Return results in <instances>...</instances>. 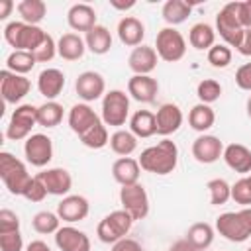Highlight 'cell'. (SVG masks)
Listing matches in <instances>:
<instances>
[{
  "instance_id": "cell-58",
  "label": "cell",
  "mask_w": 251,
  "mask_h": 251,
  "mask_svg": "<svg viewBox=\"0 0 251 251\" xmlns=\"http://www.w3.org/2000/svg\"><path fill=\"white\" fill-rule=\"evenodd\" d=\"M247 251H251V247H249V249H247Z\"/></svg>"
},
{
  "instance_id": "cell-16",
  "label": "cell",
  "mask_w": 251,
  "mask_h": 251,
  "mask_svg": "<svg viewBox=\"0 0 251 251\" xmlns=\"http://www.w3.org/2000/svg\"><path fill=\"white\" fill-rule=\"evenodd\" d=\"M90 212V204L84 196L80 194H69L63 196V200L57 204V216L63 222L75 224V222H82Z\"/></svg>"
},
{
  "instance_id": "cell-44",
  "label": "cell",
  "mask_w": 251,
  "mask_h": 251,
  "mask_svg": "<svg viewBox=\"0 0 251 251\" xmlns=\"http://www.w3.org/2000/svg\"><path fill=\"white\" fill-rule=\"evenodd\" d=\"M33 57H35V61L37 63H47V61H51L55 55H57V43L53 41V37L47 33L45 35V39L41 41V45L31 53Z\"/></svg>"
},
{
  "instance_id": "cell-18",
  "label": "cell",
  "mask_w": 251,
  "mask_h": 251,
  "mask_svg": "<svg viewBox=\"0 0 251 251\" xmlns=\"http://www.w3.org/2000/svg\"><path fill=\"white\" fill-rule=\"evenodd\" d=\"M159 92V82L149 75H133L127 80V94H131L133 100L149 104L155 100Z\"/></svg>"
},
{
  "instance_id": "cell-29",
  "label": "cell",
  "mask_w": 251,
  "mask_h": 251,
  "mask_svg": "<svg viewBox=\"0 0 251 251\" xmlns=\"http://www.w3.org/2000/svg\"><path fill=\"white\" fill-rule=\"evenodd\" d=\"M188 41L194 49L198 51H204V49H210L216 45V29L206 24V22H198L190 27V33H188Z\"/></svg>"
},
{
  "instance_id": "cell-34",
  "label": "cell",
  "mask_w": 251,
  "mask_h": 251,
  "mask_svg": "<svg viewBox=\"0 0 251 251\" xmlns=\"http://www.w3.org/2000/svg\"><path fill=\"white\" fill-rule=\"evenodd\" d=\"M16 10H18L22 22H25L29 25H37L47 14V6L43 0H22V2H18Z\"/></svg>"
},
{
  "instance_id": "cell-37",
  "label": "cell",
  "mask_w": 251,
  "mask_h": 251,
  "mask_svg": "<svg viewBox=\"0 0 251 251\" xmlns=\"http://www.w3.org/2000/svg\"><path fill=\"white\" fill-rule=\"evenodd\" d=\"M35 57L29 51H12L6 59V69L16 75H25L35 67Z\"/></svg>"
},
{
  "instance_id": "cell-47",
  "label": "cell",
  "mask_w": 251,
  "mask_h": 251,
  "mask_svg": "<svg viewBox=\"0 0 251 251\" xmlns=\"http://www.w3.org/2000/svg\"><path fill=\"white\" fill-rule=\"evenodd\" d=\"M47 194H49V192H47V188L43 186V182H41L37 176H33L31 182H29V186H27L25 192H24V198H27L29 202H41Z\"/></svg>"
},
{
  "instance_id": "cell-40",
  "label": "cell",
  "mask_w": 251,
  "mask_h": 251,
  "mask_svg": "<svg viewBox=\"0 0 251 251\" xmlns=\"http://www.w3.org/2000/svg\"><path fill=\"white\" fill-rule=\"evenodd\" d=\"M206 188L210 192V202L214 206H222V204H226L231 198V186L224 178H212V180H208Z\"/></svg>"
},
{
  "instance_id": "cell-1",
  "label": "cell",
  "mask_w": 251,
  "mask_h": 251,
  "mask_svg": "<svg viewBox=\"0 0 251 251\" xmlns=\"http://www.w3.org/2000/svg\"><path fill=\"white\" fill-rule=\"evenodd\" d=\"M139 167L153 175H169L176 169L178 163V147L171 139H161L157 145H151L141 151Z\"/></svg>"
},
{
  "instance_id": "cell-55",
  "label": "cell",
  "mask_w": 251,
  "mask_h": 251,
  "mask_svg": "<svg viewBox=\"0 0 251 251\" xmlns=\"http://www.w3.org/2000/svg\"><path fill=\"white\" fill-rule=\"evenodd\" d=\"M110 6H112V8H116V10H129V8H133V6H135V2H133V0H127V2L110 0Z\"/></svg>"
},
{
  "instance_id": "cell-50",
  "label": "cell",
  "mask_w": 251,
  "mask_h": 251,
  "mask_svg": "<svg viewBox=\"0 0 251 251\" xmlns=\"http://www.w3.org/2000/svg\"><path fill=\"white\" fill-rule=\"evenodd\" d=\"M112 251H143V247H141L135 239L124 237V239H120L118 243L112 245Z\"/></svg>"
},
{
  "instance_id": "cell-52",
  "label": "cell",
  "mask_w": 251,
  "mask_h": 251,
  "mask_svg": "<svg viewBox=\"0 0 251 251\" xmlns=\"http://www.w3.org/2000/svg\"><path fill=\"white\" fill-rule=\"evenodd\" d=\"M14 10V2L12 0H0V20H6Z\"/></svg>"
},
{
  "instance_id": "cell-21",
  "label": "cell",
  "mask_w": 251,
  "mask_h": 251,
  "mask_svg": "<svg viewBox=\"0 0 251 251\" xmlns=\"http://www.w3.org/2000/svg\"><path fill=\"white\" fill-rule=\"evenodd\" d=\"M157 51L155 47H149V45H139L135 47L129 57H127V67L133 71V75H149L151 71H155L157 67Z\"/></svg>"
},
{
  "instance_id": "cell-9",
  "label": "cell",
  "mask_w": 251,
  "mask_h": 251,
  "mask_svg": "<svg viewBox=\"0 0 251 251\" xmlns=\"http://www.w3.org/2000/svg\"><path fill=\"white\" fill-rule=\"evenodd\" d=\"M35 124H37V108L31 104H20L12 112L10 124L6 127V137L12 141L27 139Z\"/></svg>"
},
{
  "instance_id": "cell-10",
  "label": "cell",
  "mask_w": 251,
  "mask_h": 251,
  "mask_svg": "<svg viewBox=\"0 0 251 251\" xmlns=\"http://www.w3.org/2000/svg\"><path fill=\"white\" fill-rule=\"evenodd\" d=\"M120 202H122V210H126L133 218V222L143 220L149 214V196H147L143 184H139V182L122 186Z\"/></svg>"
},
{
  "instance_id": "cell-3",
  "label": "cell",
  "mask_w": 251,
  "mask_h": 251,
  "mask_svg": "<svg viewBox=\"0 0 251 251\" xmlns=\"http://www.w3.org/2000/svg\"><path fill=\"white\" fill-rule=\"evenodd\" d=\"M0 178H2L4 186L10 190V194L24 196V192L29 186L33 176L27 173L25 165L20 159H16L8 151H2L0 153Z\"/></svg>"
},
{
  "instance_id": "cell-31",
  "label": "cell",
  "mask_w": 251,
  "mask_h": 251,
  "mask_svg": "<svg viewBox=\"0 0 251 251\" xmlns=\"http://www.w3.org/2000/svg\"><path fill=\"white\" fill-rule=\"evenodd\" d=\"M194 249L202 251V249H208L214 241V227L206 222H196L188 227L186 231V237H184Z\"/></svg>"
},
{
  "instance_id": "cell-42",
  "label": "cell",
  "mask_w": 251,
  "mask_h": 251,
  "mask_svg": "<svg viewBox=\"0 0 251 251\" xmlns=\"http://www.w3.org/2000/svg\"><path fill=\"white\" fill-rule=\"evenodd\" d=\"M208 63L216 69H226L231 63V49L226 43H216L208 49Z\"/></svg>"
},
{
  "instance_id": "cell-19",
  "label": "cell",
  "mask_w": 251,
  "mask_h": 251,
  "mask_svg": "<svg viewBox=\"0 0 251 251\" xmlns=\"http://www.w3.org/2000/svg\"><path fill=\"white\" fill-rule=\"evenodd\" d=\"M100 122V118H98V114L86 104V102H78V104H75L71 110H69V127L80 137L82 133H86L92 126H96Z\"/></svg>"
},
{
  "instance_id": "cell-20",
  "label": "cell",
  "mask_w": 251,
  "mask_h": 251,
  "mask_svg": "<svg viewBox=\"0 0 251 251\" xmlns=\"http://www.w3.org/2000/svg\"><path fill=\"white\" fill-rule=\"evenodd\" d=\"M155 124H157V133L167 137L171 133H175L180 126H182V112L176 104H163L157 114H155Z\"/></svg>"
},
{
  "instance_id": "cell-14",
  "label": "cell",
  "mask_w": 251,
  "mask_h": 251,
  "mask_svg": "<svg viewBox=\"0 0 251 251\" xmlns=\"http://www.w3.org/2000/svg\"><path fill=\"white\" fill-rule=\"evenodd\" d=\"M222 155H224V143L216 135L202 133L192 141V157L198 163L210 165V163H216Z\"/></svg>"
},
{
  "instance_id": "cell-5",
  "label": "cell",
  "mask_w": 251,
  "mask_h": 251,
  "mask_svg": "<svg viewBox=\"0 0 251 251\" xmlns=\"http://www.w3.org/2000/svg\"><path fill=\"white\" fill-rule=\"evenodd\" d=\"M216 31L220 33V37L224 39V43L227 47H235L239 49L245 29L239 24L237 18V2H227L216 16Z\"/></svg>"
},
{
  "instance_id": "cell-2",
  "label": "cell",
  "mask_w": 251,
  "mask_h": 251,
  "mask_svg": "<svg viewBox=\"0 0 251 251\" xmlns=\"http://www.w3.org/2000/svg\"><path fill=\"white\" fill-rule=\"evenodd\" d=\"M216 229L231 243H241L251 235V206L239 212H226L216 218Z\"/></svg>"
},
{
  "instance_id": "cell-26",
  "label": "cell",
  "mask_w": 251,
  "mask_h": 251,
  "mask_svg": "<svg viewBox=\"0 0 251 251\" xmlns=\"http://www.w3.org/2000/svg\"><path fill=\"white\" fill-rule=\"evenodd\" d=\"M139 173H141L139 161L131 159V157H120L112 165V176L122 186H129V184L139 182Z\"/></svg>"
},
{
  "instance_id": "cell-28",
  "label": "cell",
  "mask_w": 251,
  "mask_h": 251,
  "mask_svg": "<svg viewBox=\"0 0 251 251\" xmlns=\"http://www.w3.org/2000/svg\"><path fill=\"white\" fill-rule=\"evenodd\" d=\"M86 49L94 55H106L112 49V35L108 31V27L104 25H94L90 31H86L84 37Z\"/></svg>"
},
{
  "instance_id": "cell-24",
  "label": "cell",
  "mask_w": 251,
  "mask_h": 251,
  "mask_svg": "<svg viewBox=\"0 0 251 251\" xmlns=\"http://www.w3.org/2000/svg\"><path fill=\"white\" fill-rule=\"evenodd\" d=\"M224 161L235 173H251V149L241 143H229L224 147Z\"/></svg>"
},
{
  "instance_id": "cell-11",
  "label": "cell",
  "mask_w": 251,
  "mask_h": 251,
  "mask_svg": "<svg viewBox=\"0 0 251 251\" xmlns=\"http://www.w3.org/2000/svg\"><path fill=\"white\" fill-rule=\"evenodd\" d=\"M24 153L33 167H45L53 159V141L45 133H31L24 143Z\"/></svg>"
},
{
  "instance_id": "cell-35",
  "label": "cell",
  "mask_w": 251,
  "mask_h": 251,
  "mask_svg": "<svg viewBox=\"0 0 251 251\" xmlns=\"http://www.w3.org/2000/svg\"><path fill=\"white\" fill-rule=\"evenodd\" d=\"M110 147L116 155L129 157L137 149V137L127 129H118L110 135Z\"/></svg>"
},
{
  "instance_id": "cell-53",
  "label": "cell",
  "mask_w": 251,
  "mask_h": 251,
  "mask_svg": "<svg viewBox=\"0 0 251 251\" xmlns=\"http://www.w3.org/2000/svg\"><path fill=\"white\" fill-rule=\"evenodd\" d=\"M25 251H51V247H49L45 241L35 239V241H31V243L25 247Z\"/></svg>"
},
{
  "instance_id": "cell-36",
  "label": "cell",
  "mask_w": 251,
  "mask_h": 251,
  "mask_svg": "<svg viewBox=\"0 0 251 251\" xmlns=\"http://www.w3.org/2000/svg\"><path fill=\"white\" fill-rule=\"evenodd\" d=\"M63 120V106L55 100H47L45 104L37 106V124L43 127H55Z\"/></svg>"
},
{
  "instance_id": "cell-23",
  "label": "cell",
  "mask_w": 251,
  "mask_h": 251,
  "mask_svg": "<svg viewBox=\"0 0 251 251\" xmlns=\"http://www.w3.org/2000/svg\"><path fill=\"white\" fill-rule=\"evenodd\" d=\"M65 88V75L59 69H43L37 76V90L47 100H55Z\"/></svg>"
},
{
  "instance_id": "cell-38",
  "label": "cell",
  "mask_w": 251,
  "mask_h": 251,
  "mask_svg": "<svg viewBox=\"0 0 251 251\" xmlns=\"http://www.w3.org/2000/svg\"><path fill=\"white\" fill-rule=\"evenodd\" d=\"M78 139L82 141V145H86L90 149H102L106 143H110V137H108V131H106V124L102 120L96 126H92L86 133H82Z\"/></svg>"
},
{
  "instance_id": "cell-32",
  "label": "cell",
  "mask_w": 251,
  "mask_h": 251,
  "mask_svg": "<svg viewBox=\"0 0 251 251\" xmlns=\"http://www.w3.org/2000/svg\"><path fill=\"white\" fill-rule=\"evenodd\" d=\"M190 12H192V6L184 0H167L163 4V10H161L163 20L169 24V27L182 24L190 16Z\"/></svg>"
},
{
  "instance_id": "cell-45",
  "label": "cell",
  "mask_w": 251,
  "mask_h": 251,
  "mask_svg": "<svg viewBox=\"0 0 251 251\" xmlns=\"http://www.w3.org/2000/svg\"><path fill=\"white\" fill-rule=\"evenodd\" d=\"M22 249H24V239L20 229L10 233H0V251H22Z\"/></svg>"
},
{
  "instance_id": "cell-4",
  "label": "cell",
  "mask_w": 251,
  "mask_h": 251,
  "mask_svg": "<svg viewBox=\"0 0 251 251\" xmlns=\"http://www.w3.org/2000/svg\"><path fill=\"white\" fill-rule=\"evenodd\" d=\"M47 31L39 25H29L25 22H10L4 27V39L16 47V51H29L33 53L41 41L45 39Z\"/></svg>"
},
{
  "instance_id": "cell-7",
  "label": "cell",
  "mask_w": 251,
  "mask_h": 251,
  "mask_svg": "<svg viewBox=\"0 0 251 251\" xmlns=\"http://www.w3.org/2000/svg\"><path fill=\"white\" fill-rule=\"evenodd\" d=\"M129 116V98L124 90H110L102 98V122L112 127H120L126 124Z\"/></svg>"
},
{
  "instance_id": "cell-46",
  "label": "cell",
  "mask_w": 251,
  "mask_h": 251,
  "mask_svg": "<svg viewBox=\"0 0 251 251\" xmlns=\"http://www.w3.org/2000/svg\"><path fill=\"white\" fill-rule=\"evenodd\" d=\"M18 229H20L18 214L8 208L0 210V233H10V231H18Z\"/></svg>"
},
{
  "instance_id": "cell-48",
  "label": "cell",
  "mask_w": 251,
  "mask_h": 251,
  "mask_svg": "<svg viewBox=\"0 0 251 251\" xmlns=\"http://www.w3.org/2000/svg\"><path fill=\"white\" fill-rule=\"evenodd\" d=\"M235 84L241 90H251V63H245L235 73Z\"/></svg>"
},
{
  "instance_id": "cell-49",
  "label": "cell",
  "mask_w": 251,
  "mask_h": 251,
  "mask_svg": "<svg viewBox=\"0 0 251 251\" xmlns=\"http://www.w3.org/2000/svg\"><path fill=\"white\" fill-rule=\"evenodd\" d=\"M237 18L243 29H251V0L237 2Z\"/></svg>"
},
{
  "instance_id": "cell-39",
  "label": "cell",
  "mask_w": 251,
  "mask_h": 251,
  "mask_svg": "<svg viewBox=\"0 0 251 251\" xmlns=\"http://www.w3.org/2000/svg\"><path fill=\"white\" fill-rule=\"evenodd\" d=\"M59 222H61V218H59L57 214H53V212H49V210H41V212H37V214L33 216L31 226H33V229H35L37 233L47 235V233H57Z\"/></svg>"
},
{
  "instance_id": "cell-15",
  "label": "cell",
  "mask_w": 251,
  "mask_h": 251,
  "mask_svg": "<svg viewBox=\"0 0 251 251\" xmlns=\"http://www.w3.org/2000/svg\"><path fill=\"white\" fill-rule=\"evenodd\" d=\"M35 176L43 182L47 192L53 196H69V190L73 188V176L63 167H53V169L41 171Z\"/></svg>"
},
{
  "instance_id": "cell-51",
  "label": "cell",
  "mask_w": 251,
  "mask_h": 251,
  "mask_svg": "<svg viewBox=\"0 0 251 251\" xmlns=\"http://www.w3.org/2000/svg\"><path fill=\"white\" fill-rule=\"evenodd\" d=\"M237 51H239L241 55H245V57H251V29H245L243 41H241V45H239Z\"/></svg>"
},
{
  "instance_id": "cell-25",
  "label": "cell",
  "mask_w": 251,
  "mask_h": 251,
  "mask_svg": "<svg viewBox=\"0 0 251 251\" xmlns=\"http://www.w3.org/2000/svg\"><path fill=\"white\" fill-rule=\"evenodd\" d=\"M118 37L127 47H139L145 37V25L133 16H126L118 22Z\"/></svg>"
},
{
  "instance_id": "cell-17",
  "label": "cell",
  "mask_w": 251,
  "mask_h": 251,
  "mask_svg": "<svg viewBox=\"0 0 251 251\" xmlns=\"http://www.w3.org/2000/svg\"><path fill=\"white\" fill-rule=\"evenodd\" d=\"M55 245L61 251H90V239L84 231L73 227V226H65L59 227L55 233Z\"/></svg>"
},
{
  "instance_id": "cell-8",
  "label": "cell",
  "mask_w": 251,
  "mask_h": 251,
  "mask_svg": "<svg viewBox=\"0 0 251 251\" xmlns=\"http://www.w3.org/2000/svg\"><path fill=\"white\" fill-rule=\"evenodd\" d=\"M155 51L159 59L167 63H176L186 53V41L182 33L175 27H163L155 37Z\"/></svg>"
},
{
  "instance_id": "cell-54",
  "label": "cell",
  "mask_w": 251,
  "mask_h": 251,
  "mask_svg": "<svg viewBox=\"0 0 251 251\" xmlns=\"http://www.w3.org/2000/svg\"><path fill=\"white\" fill-rule=\"evenodd\" d=\"M171 251H198V249H194L186 239H180V241H176V243L171 247Z\"/></svg>"
},
{
  "instance_id": "cell-33",
  "label": "cell",
  "mask_w": 251,
  "mask_h": 251,
  "mask_svg": "<svg viewBox=\"0 0 251 251\" xmlns=\"http://www.w3.org/2000/svg\"><path fill=\"white\" fill-rule=\"evenodd\" d=\"M214 122H216V114L208 104L198 102L196 106H192V110L188 114V124H190L192 129L204 133L214 126Z\"/></svg>"
},
{
  "instance_id": "cell-30",
  "label": "cell",
  "mask_w": 251,
  "mask_h": 251,
  "mask_svg": "<svg viewBox=\"0 0 251 251\" xmlns=\"http://www.w3.org/2000/svg\"><path fill=\"white\" fill-rule=\"evenodd\" d=\"M129 131L135 137H151L157 133L155 114L149 110H137L129 120Z\"/></svg>"
},
{
  "instance_id": "cell-41",
  "label": "cell",
  "mask_w": 251,
  "mask_h": 251,
  "mask_svg": "<svg viewBox=\"0 0 251 251\" xmlns=\"http://www.w3.org/2000/svg\"><path fill=\"white\" fill-rule=\"evenodd\" d=\"M220 94H222V84L218 80H214V78H204L196 86V96L200 98L202 104L210 106L212 102H216L220 98Z\"/></svg>"
},
{
  "instance_id": "cell-43",
  "label": "cell",
  "mask_w": 251,
  "mask_h": 251,
  "mask_svg": "<svg viewBox=\"0 0 251 251\" xmlns=\"http://www.w3.org/2000/svg\"><path fill=\"white\" fill-rule=\"evenodd\" d=\"M231 198H233L237 204L245 206V208L251 206V182H249L247 176L239 178V180L231 186Z\"/></svg>"
},
{
  "instance_id": "cell-13",
  "label": "cell",
  "mask_w": 251,
  "mask_h": 251,
  "mask_svg": "<svg viewBox=\"0 0 251 251\" xmlns=\"http://www.w3.org/2000/svg\"><path fill=\"white\" fill-rule=\"evenodd\" d=\"M75 90L78 94L80 100L84 102H94L98 100L104 90H106V82H104V76L96 71H84L76 76L75 80Z\"/></svg>"
},
{
  "instance_id": "cell-6",
  "label": "cell",
  "mask_w": 251,
  "mask_h": 251,
  "mask_svg": "<svg viewBox=\"0 0 251 251\" xmlns=\"http://www.w3.org/2000/svg\"><path fill=\"white\" fill-rule=\"evenodd\" d=\"M133 226V218L126 210H114L108 216H104L96 227V235L102 243H118L124 239Z\"/></svg>"
},
{
  "instance_id": "cell-57",
  "label": "cell",
  "mask_w": 251,
  "mask_h": 251,
  "mask_svg": "<svg viewBox=\"0 0 251 251\" xmlns=\"http://www.w3.org/2000/svg\"><path fill=\"white\" fill-rule=\"evenodd\" d=\"M247 178H249V182H251V175H249V176H247Z\"/></svg>"
},
{
  "instance_id": "cell-22",
  "label": "cell",
  "mask_w": 251,
  "mask_h": 251,
  "mask_svg": "<svg viewBox=\"0 0 251 251\" xmlns=\"http://www.w3.org/2000/svg\"><path fill=\"white\" fill-rule=\"evenodd\" d=\"M67 24L75 31H90L96 24V12L90 4H73L67 12Z\"/></svg>"
},
{
  "instance_id": "cell-12",
  "label": "cell",
  "mask_w": 251,
  "mask_h": 251,
  "mask_svg": "<svg viewBox=\"0 0 251 251\" xmlns=\"http://www.w3.org/2000/svg\"><path fill=\"white\" fill-rule=\"evenodd\" d=\"M29 88H31V82L24 75H16L8 69L0 71V92H2L4 102L8 104L20 102L29 92Z\"/></svg>"
},
{
  "instance_id": "cell-27",
  "label": "cell",
  "mask_w": 251,
  "mask_h": 251,
  "mask_svg": "<svg viewBox=\"0 0 251 251\" xmlns=\"http://www.w3.org/2000/svg\"><path fill=\"white\" fill-rule=\"evenodd\" d=\"M86 51V43L78 33H63L57 41V55L65 61H78Z\"/></svg>"
},
{
  "instance_id": "cell-56",
  "label": "cell",
  "mask_w": 251,
  "mask_h": 251,
  "mask_svg": "<svg viewBox=\"0 0 251 251\" xmlns=\"http://www.w3.org/2000/svg\"><path fill=\"white\" fill-rule=\"evenodd\" d=\"M245 108H247V116L251 118V96L247 98V106H245Z\"/></svg>"
}]
</instances>
